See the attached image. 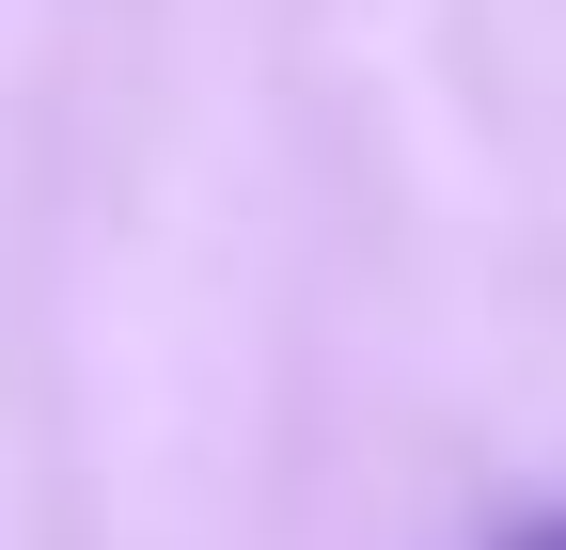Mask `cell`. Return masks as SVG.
I'll return each mask as SVG.
<instances>
[{"mask_svg": "<svg viewBox=\"0 0 566 550\" xmlns=\"http://www.w3.org/2000/svg\"><path fill=\"white\" fill-rule=\"evenodd\" d=\"M504 550H566V504H535V519H504Z\"/></svg>", "mask_w": 566, "mask_h": 550, "instance_id": "6da1fadb", "label": "cell"}]
</instances>
